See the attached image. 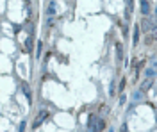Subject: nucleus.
<instances>
[{"instance_id": "5", "label": "nucleus", "mask_w": 157, "mask_h": 132, "mask_svg": "<svg viewBox=\"0 0 157 132\" xmlns=\"http://www.w3.org/2000/svg\"><path fill=\"white\" fill-rule=\"evenodd\" d=\"M141 13L143 14H148L150 13V2H147V0L141 2Z\"/></svg>"}, {"instance_id": "1", "label": "nucleus", "mask_w": 157, "mask_h": 132, "mask_svg": "<svg viewBox=\"0 0 157 132\" xmlns=\"http://www.w3.org/2000/svg\"><path fill=\"white\" fill-rule=\"evenodd\" d=\"M157 27V21H156V18H143V21H141V29L145 30V32H150L152 29H156Z\"/></svg>"}, {"instance_id": "12", "label": "nucleus", "mask_w": 157, "mask_h": 132, "mask_svg": "<svg viewBox=\"0 0 157 132\" xmlns=\"http://www.w3.org/2000/svg\"><path fill=\"white\" fill-rule=\"evenodd\" d=\"M138 39H139V29L136 27L134 29V45H138Z\"/></svg>"}, {"instance_id": "18", "label": "nucleus", "mask_w": 157, "mask_h": 132, "mask_svg": "<svg viewBox=\"0 0 157 132\" xmlns=\"http://www.w3.org/2000/svg\"><path fill=\"white\" fill-rule=\"evenodd\" d=\"M156 21H157V7H156Z\"/></svg>"}, {"instance_id": "16", "label": "nucleus", "mask_w": 157, "mask_h": 132, "mask_svg": "<svg viewBox=\"0 0 157 132\" xmlns=\"http://www.w3.org/2000/svg\"><path fill=\"white\" fill-rule=\"evenodd\" d=\"M25 29H27L29 32H32V23H30V21H27V23H25Z\"/></svg>"}, {"instance_id": "8", "label": "nucleus", "mask_w": 157, "mask_h": 132, "mask_svg": "<svg viewBox=\"0 0 157 132\" xmlns=\"http://www.w3.org/2000/svg\"><path fill=\"white\" fill-rule=\"evenodd\" d=\"M104 129H105V122L100 120V122L97 123V127H95V132H100V131H104Z\"/></svg>"}, {"instance_id": "4", "label": "nucleus", "mask_w": 157, "mask_h": 132, "mask_svg": "<svg viewBox=\"0 0 157 132\" xmlns=\"http://www.w3.org/2000/svg\"><path fill=\"white\" fill-rule=\"evenodd\" d=\"M145 75H147V79H148V80H152V79H156V77H157V70H156V68H148V70L145 72Z\"/></svg>"}, {"instance_id": "3", "label": "nucleus", "mask_w": 157, "mask_h": 132, "mask_svg": "<svg viewBox=\"0 0 157 132\" xmlns=\"http://www.w3.org/2000/svg\"><path fill=\"white\" fill-rule=\"evenodd\" d=\"M21 91H23V95L27 97V100H29V102H32V95H30V88H29V84H27V82H23V84H21Z\"/></svg>"}, {"instance_id": "11", "label": "nucleus", "mask_w": 157, "mask_h": 132, "mask_svg": "<svg viewBox=\"0 0 157 132\" xmlns=\"http://www.w3.org/2000/svg\"><path fill=\"white\" fill-rule=\"evenodd\" d=\"M134 100H136V102H141V100H143V91H136V93H134Z\"/></svg>"}, {"instance_id": "17", "label": "nucleus", "mask_w": 157, "mask_h": 132, "mask_svg": "<svg viewBox=\"0 0 157 132\" xmlns=\"http://www.w3.org/2000/svg\"><path fill=\"white\" fill-rule=\"evenodd\" d=\"M122 132H127V123H123V127H122Z\"/></svg>"}, {"instance_id": "10", "label": "nucleus", "mask_w": 157, "mask_h": 132, "mask_svg": "<svg viewBox=\"0 0 157 132\" xmlns=\"http://www.w3.org/2000/svg\"><path fill=\"white\" fill-rule=\"evenodd\" d=\"M25 48H27V52H32V38H27V41H25Z\"/></svg>"}, {"instance_id": "6", "label": "nucleus", "mask_w": 157, "mask_h": 132, "mask_svg": "<svg viewBox=\"0 0 157 132\" xmlns=\"http://www.w3.org/2000/svg\"><path fill=\"white\" fill-rule=\"evenodd\" d=\"M152 82H154V80H148V79H147V80H143V82H141V89H139V91H148V89L152 88Z\"/></svg>"}, {"instance_id": "15", "label": "nucleus", "mask_w": 157, "mask_h": 132, "mask_svg": "<svg viewBox=\"0 0 157 132\" xmlns=\"http://www.w3.org/2000/svg\"><path fill=\"white\" fill-rule=\"evenodd\" d=\"M25 127H27V122H21V123H20V129H18V132H25Z\"/></svg>"}, {"instance_id": "13", "label": "nucleus", "mask_w": 157, "mask_h": 132, "mask_svg": "<svg viewBox=\"0 0 157 132\" xmlns=\"http://www.w3.org/2000/svg\"><path fill=\"white\" fill-rule=\"evenodd\" d=\"M150 38H152V39H156V41H157V27H156V29H152V30H150ZM152 39H150V41H152Z\"/></svg>"}, {"instance_id": "9", "label": "nucleus", "mask_w": 157, "mask_h": 132, "mask_svg": "<svg viewBox=\"0 0 157 132\" xmlns=\"http://www.w3.org/2000/svg\"><path fill=\"white\" fill-rule=\"evenodd\" d=\"M46 13H48V14H55V2H50V4H48Z\"/></svg>"}, {"instance_id": "2", "label": "nucleus", "mask_w": 157, "mask_h": 132, "mask_svg": "<svg viewBox=\"0 0 157 132\" xmlns=\"http://www.w3.org/2000/svg\"><path fill=\"white\" fill-rule=\"evenodd\" d=\"M46 116H48V113H46V111H39V114L36 116V120H34V123H32V127H34V129H38V127H39V125L43 123V120H45Z\"/></svg>"}, {"instance_id": "14", "label": "nucleus", "mask_w": 157, "mask_h": 132, "mask_svg": "<svg viewBox=\"0 0 157 132\" xmlns=\"http://www.w3.org/2000/svg\"><path fill=\"white\" fill-rule=\"evenodd\" d=\"M41 48H43V45H41V43H38V52H36V57H38V59L41 57Z\"/></svg>"}, {"instance_id": "7", "label": "nucleus", "mask_w": 157, "mask_h": 132, "mask_svg": "<svg viewBox=\"0 0 157 132\" xmlns=\"http://www.w3.org/2000/svg\"><path fill=\"white\" fill-rule=\"evenodd\" d=\"M123 48H122V43H116V57H118V61H122L123 59V52H122Z\"/></svg>"}]
</instances>
